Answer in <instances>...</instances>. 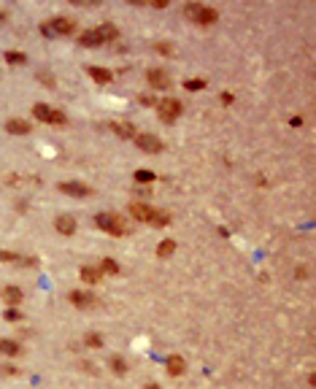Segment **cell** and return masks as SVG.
<instances>
[{
  "label": "cell",
  "mask_w": 316,
  "mask_h": 389,
  "mask_svg": "<svg viewBox=\"0 0 316 389\" xmlns=\"http://www.w3.org/2000/svg\"><path fill=\"white\" fill-rule=\"evenodd\" d=\"M81 281L84 284H100V270L98 268H81Z\"/></svg>",
  "instance_id": "ffe728a7"
},
{
  "label": "cell",
  "mask_w": 316,
  "mask_h": 389,
  "mask_svg": "<svg viewBox=\"0 0 316 389\" xmlns=\"http://www.w3.org/2000/svg\"><path fill=\"white\" fill-rule=\"evenodd\" d=\"M111 368H114V373H117V376L127 373V362H124L122 357H111Z\"/></svg>",
  "instance_id": "cb8c5ba5"
},
{
  "label": "cell",
  "mask_w": 316,
  "mask_h": 389,
  "mask_svg": "<svg viewBox=\"0 0 316 389\" xmlns=\"http://www.w3.org/2000/svg\"><path fill=\"white\" fill-rule=\"evenodd\" d=\"M73 30H76V22H73V19H68V16H57V19H52V22L43 25V33H46V35H54V33L71 35Z\"/></svg>",
  "instance_id": "7a4b0ae2"
},
{
  "label": "cell",
  "mask_w": 316,
  "mask_h": 389,
  "mask_svg": "<svg viewBox=\"0 0 316 389\" xmlns=\"http://www.w3.org/2000/svg\"><path fill=\"white\" fill-rule=\"evenodd\" d=\"M54 227H57V233H62V235H73L76 233V219L71 214H62V216H57Z\"/></svg>",
  "instance_id": "7c38bea8"
},
{
  "label": "cell",
  "mask_w": 316,
  "mask_h": 389,
  "mask_svg": "<svg viewBox=\"0 0 316 389\" xmlns=\"http://www.w3.org/2000/svg\"><path fill=\"white\" fill-rule=\"evenodd\" d=\"M165 368H168L170 376H181V373H184V359H181V357H168Z\"/></svg>",
  "instance_id": "e0dca14e"
},
{
  "label": "cell",
  "mask_w": 316,
  "mask_h": 389,
  "mask_svg": "<svg viewBox=\"0 0 316 389\" xmlns=\"http://www.w3.org/2000/svg\"><path fill=\"white\" fill-rule=\"evenodd\" d=\"M151 224H154V227H165V224H170V216H168L165 211H154V216H151Z\"/></svg>",
  "instance_id": "484cf974"
},
{
  "label": "cell",
  "mask_w": 316,
  "mask_h": 389,
  "mask_svg": "<svg viewBox=\"0 0 316 389\" xmlns=\"http://www.w3.org/2000/svg\"><path fill=\"white\" fill-rule=\"evenodd\" d=\"M79 43H81V46H89V49H95V46H103L98 30H84V33L79 35Z\"/></svg>",
  "instance_id": "5bb4252c"
},
{
  "label": "cell",
  "mask_w": 316,
  "mask_h": 389,
  "mask_svg": "<svg viewBox=\"0 0 316 389\" xmlns=\"http://www.w3.org/2000/svg\"><path fill=\"white\" fill-rule=\"evenodd\" d=\"M6 130L14 132V135H27V132H30V125H27L25 119H8V122H6Z\"/></svg>",
  "instance_id": "4fadbf2b"
},
{
  "label": "cell",
  "mask_w": 316,
  "mask_h": 389,
  "mask_svg": "<svg viewBox=\"0 0 316 389\" xmlns=\"http://www.w3.org/2000/svg\"><path fill=\"white\" fill-rule=\"evenodd\" d=\"M146 79H149V84H151V89H170V76L162 71V68H151Z\"/></svg>",
  "instance_id": "52a82bcc"
},
{
  "label": "cell",
  "mask_w": 316,
  "mask_h": 389,
  "mask_svg": "<svg viewBox=\"0 0 316 389\" xmlns=\"http://www.w3.org/2000/svg\"><path fill=\"white\" fill-rule=\"evenodd\" d=\"M136 144H138V149L146 151V154H160L162 151V141L157 135H151V132H136Z\"/></svg>",
  "instance_id": "8992f818"
},
{
  "label": "cell",
  "mask_w": 316,
  "mask_h": 389,
  "mask_svg": "<svg viewBox=\"0 0 316 389\" xmlns=\"http://www.w3.org/2000/svg\"><path fill=\"white\" fill-rule=\"evenodd\" d=\"M22 260H25V257H19V254H14V251H3V249H0V262H14V265H22Z\"/></svg>",
  "instance_id": "4316f807"
},
{
  "label": "cell",
  "mask_w": 316,
  "mask_h": 389,
  "mask_svg": "<svg viewBox=\"0 0 316 389\" xmlns=\"http://www.w3.org/2000/svg\"><path fill=\"white\" fill-rule=\"evenodd\" d=\"M0 373H3V376H16L19 371H16L14 365H3V368H0Z\"/></svg>",
  "instance_id": "1f68e13d"
},
{
  "label": "cell",
  "mask_w": 316,
  "mask_h": 389,
  "mask_svg": "<svg viewBox=\"0 0 316 389\" xmlns=\"http://www.w3.org/2000/svg\"><path fill=\"white\" fill-rule=\"evenodd\" d=\"M84 344H87L89 349H100V346H103V338H100L98 333H89L87 338H84Z\"/></svg>",
  "instance_id": "83f0119b"
},
{
  "label": "cell",
  "mask_w": 316,
  "mask_h": 389,
  "mask_svg": "<svg viewBox=\"0 0 316 389\" xmlns=\"http://www.w3.org/2000/svg\"><path fill=\"white\" fill-rule=\"evenodd\" d=\"M6 319H8V322H19V319H22V314H19L16 308H6Z\"/></svg>",
  "instance_id": "f546056e"
},
{
  "label": "cell",
  "mask_w": 316,
  "mask_h": 389,
  "mask_svg": "<svg viewBox=\"0 0 316 389\" xmlns=\"http://www.w3.org/2000/svg\"><path fill=\"white\" fill-rule=\"evenodd\" d=\"M68 300L73 303V306H79V308H89V306H98V298L92 295V292H81V289H73Z\"/></svg>",
  "instance_id": "ba28073f"
},
{
  "label": "cell",
  "mask_w": 316,
  "mask_h": 389,
  "mask_svg": "<svg viewBox=\"0 0 316 389\" xmlns=\"http://www.w3.org/2000/svg\"><path fill=\"white\" fill-rule=\"evenodd\" d=\"M98 35H100V41L105 43V41H117L119 38V30L114 25H103V27H98Z\"/></svg>",
  "instance_id": "2e32d148"
},
{
  "label": "cell",
  "mask_w": 316,
  "mask_h": 389,
  "mask_svg": "<svg viewBox=\"0 0 316 389\" xmlns=\"http://www.w3.org/2000/svg\"><path fill=\"white\" fill-rule=\"evenodd\" d=\"M6 19H8V14H6V8H0V25H6Z\"/></svg>",
  "instance_id": "e575fe53"
},
{
  "label": "cell",
  "mask_w": 316,
  "mask_h": 389,
  "mask_svg": "<svg viewBox=\"0 0 316 389\" xmlns=\"http://www.w3.org/2000/svg\"><path fill=\"white\" fill-rule=\"evenodd\" d=\"M6 62H8V65H25L27 57H25L22 52H6Z\"/></svg>",
  "instance_id": "603a6c76"
},
{
  "label": "cell",
  "mask_w": 316,
  "mask_h": 389,
  "mask_svg": "<svg viewBox=\"0 0 316 389\" xmlns=\"http://www.w3.org/2000/svg\"><path fill=\"white\" fill-rule=\"evenodd\" d=\"M0 354L16 357L19 354V344H16V340H8V338H0Z\"/></svg>",
  "instance_id": "9a60e30c"
},
{
  "label": "cell",
  "mask_w": 316,
  "mask_h": 389,
  "mask_svg": "<svg viewBox=\"0 0 316 389\" xmlns=\"http://www.w3.org/2000/svg\"><path fill=\"white\" fill-rule=\"evenodd\" d=\"M0 298H3V303H6V306L8 308H14V306H19V303H22V289H19V287H6L3 292H0Z\"/></svg>",
  "instance_id": "8fae6325"
},
{
  "label": "cell",
  "mask_w": 316,
  "mask_h": 389,
  "mask_svg": "<svg viewBox=\"0 0 316 389\" xmlns=\"http://www.w3.org/2000/svg\"><path fill=\"white\" fill-rule=\"evenodd\" d=\"M154 46H157V52H160V54H173V49H170L168 43H154Z\"/></svg>",
  "instance_id": "d6a6232c"
},
{
  "label": "cell",
  "mask_w": 316,
  "mask_h": 389,
  "mask_svg": "<svg viewBox=\"0 0 316 389\" xmlns=\"http://www.w3.org/2000/svg\"><path fill=\"white\" fill-rule=\"evenodd\" d=\"M60 192L73 195V197H89L92 189H89L87 184H79V181H62V184H60Z\"/></svg>",
  "instance_id": "9c48e42d"
},
{
  "label": "cell",
  "mask_w": 316,
  "mask_h": 389,
  "mask_svg": "<svg viewBox=\"0 0 316 389\" xmlns=\"http://www.w3.org/2000/svg\"><path fill=\"white\" fill-rule=\"evenodd\" d=\"M95 224H98L100 230L111 233V235H124V224H122L119 216H114V214H100L98 219H95Z\"/></svg>",
  "instance_id": "277c9868"
},
{
  "label": "cell",
  "mask_w": 316,
  "mask_h": 389,
  "mask_svg": "<svg viewBox=\"0 0 316 389\" xmlns=\"http://www.w3.org/2000/svg\"><path fill=\"white\" fill-rule=\"evenodd\" d=\"M33 113H35V119H41V122H52V125H62V122H65V113L49 108L46 103H35V106H33Z\"/></svg>",
  "instance_id": "5b68a950"
},
{
  "label": "cell",
  "mask_w": 316,
  "mask_h": 389,
  "mask_svg": "<svg viewBox=\"0 0 316 389\" xmlns=\"http://www.w3.org/2000/svg\"><path fill=\"white\" fill-rule=\"evenodd\" d=\"M111 127L117 130V135H122V138H136V127H132L130 122H124V125L122 122H114Z\"/></svg>",
  "instance_id": "d6986e66"
},
{
  "label": "cell",
  "mask_w": 316,
  "mask_h": 389,
  "mask_svg": "<svg viewBox=\"0 0 316 389\" xmlns=\"http://www.w3.org/2000/svg\"><path fill=\"white\" fill-rule=\"evenodd\" d=\"M184 14L192 19V22H197V25H214L216 19H219V14L214 11V8H206V6H200V3H189L187 8H184Z\"/></svg>",
  "instance_id": "6da1fadb"
},
{
  "label": "cell",
  "mask_w": 316,
  "mask_h": 389,
  "mask_svg": "<svg viewBox=\"0 0 316 389\" xmlns=\"http://www.w3.org/2000/svg\"><path fill=\"white\" fill-rule=\"evenodd\" d=\"M173 251H176V241H162V243L157 246V254H160V257H170Z\"/></svg>",
  "instance_id": "7402d4cb"
},
{
  "label": "cell",
  "mask_w": 316,
  "mask_h": 389,
  "mask_svg": "<svg viewBox=\"0 0 316 389\" xmlns=\"http://www.w3.org/2000/svg\"><path fill=\"white\" fill-rule=\"evenodd\" d=\"M38 79H41L46 87H54V76L52 73H38Z\"/></svg>",
  "instance_id": "4dcf8cb0"
},
{
  "label": "cell",
  "mask_w": 316,
  "mask_h": 389,
  "mask_svg": "<svg viewBox=\"0 0 316 389\" xmlns=\"http://www.w3.org/2000/svg\"><path fill=\"white\" fill-rule=\"evenodd\" d=\"M98 270H100V276H103V273H108V276H117V273H119V265H117V260H103Z\"/></svg>",
  "instance_id": "44dd1931"
},
{
  "label": "cell",
  "mask_w": 316,
  "mask_h": 389,
  "mask_svg": "<svg viewBox=\"0 0 316 389\" xmlns=\"http://www.w3.org/2000/svg\"><path fill=\"white\" fill-rule=\"evenodd\" d=\"M130 214L136 216V219H141V222H151V216H154V208L146 205V203H141V200H136V203L130 205Z\"/></svg>",
  "instance_id": "30bf717a"
},
{
  "label": "cell",
  "mask_w": 316,
  "mask_h": 389,
  "mask_svg": "<svg viewBox=\"0 0 316 389\" xmlns=\"http://www.w3.org/2000/svg\"><path fill=\"white\" fill-rule=\"evenodd\" d=\"M154 173H151V170H136V181L138 184H151V181H154Z\"/></svg>",
  "instance_id": "d4e9b609"
},
{
  "label": "cell",
  "mask_w": 316,
  "mask_h": 389,
  "mask_svg": "<svg viewBox=\"0 0 316 389\" xmlns=\"http://www.w3.org/2000/svg\"><path fill=\"white\" fill-rule=\"evenodd\" d=\"M184 87L192 89V92H197V89H206V81H203V79H187Z\"/></svg>",
  "instance_id": "f1b7e54d"
},
{
  "label": "cell",
  "mask_w": 316,
  "mask_h": 389,
  "mask_svg": "<svg viewBox=\"0 0 316 389\" xmlns=\"http://www.w3.org/2000/svg\"><path fill=\"white\" fill-rule=\"evenodd\" d=\"M149 389H160V386H149Z\"/></svg>",
  "instance_id": "d590c367"
},
{
  "label": "cell",
  "mask_w": 316,
  "mask_h": 389,
  "mask_svg": "<svg viewBox=\"0 0 316 389\" xmlns=\"http://www.w3.org/2000/svg\"><path fill=\"white\" fill-rule=\"evenodd\" d=\"M89 76H92L98 84H108V81H111V73L105 71V68H98V65H89Z\"/></svg>",
  "instance_id": "ac0fdd59"
},
{
  "label": "cell",
  "mask_w": 316,
  "mask_h": 389,
  "mask_svg": "<svg viewBox=\"0 0 316 389\" xmlns=\"http://www.w3.org/2000/svg\"><path fill=\"white\" fill-rule=\"evenodd\" d=\"M157 108H160V119H162V122H176V119L181 117V103L173 100V98L160 100Z\"/></svg>",
  "instance_id": "3957f363"
},
{
  "label": "cell",
  "mask_w": 316,
  "mask_h": 389,
  "mask_svg": "<svg viewBox=\"0 0 316 389\" xmlns=\"http://www.w3.org/2000/svg\"><path fill=\"white\" fill-rule=\"evenodd\" d=\"M141 103L143 106H154V98H151V95H141Z\"/></svg>",
  "instance_id": "836d02e7"
}]
</instances>
